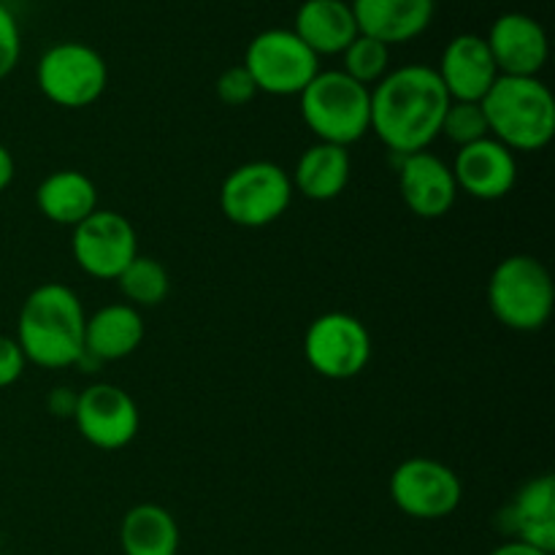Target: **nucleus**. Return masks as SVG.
<instances>
[{"label":"nucleus","instance_id":"nucleus-1","mask_svg":"<svg viewBox=\"0 0 555 555\" xmlns=\"http://www.w3.org/2000/svg\"><path fill=\"white\" fill-rule=\"evenodd\" d=\"M448 106L450 95L437 68L401 65L372 87V133L396 157L426 152L439 139Z\"/></svg>","mask_w":555,"mask_h":555},{"label":"nucleus","instance_id":"nucleus-2","mask_svg":"<svg viewBox=\"0 0 555 555\" xmlns=\"http://www.w3.org/2000/svg\"><path fill=\"white\" fill-rule=\"evenodd\" d=\"M87 312L81 298L60 282H43L27 293L16 320V345L27 363L49 369H68L85 356Z\"/></svg>","mask_w":555,"mask_h":555},{"label":"nucleus","instance_id":"nucleus-3","mask_svg":"<svg viewBox=\"0 0 555 555\" xmlns=\"http://www.w3.org/2000/svg\"><path fill=\"white\" fill-rule=\"evenodd\" d=\"M488 135L513 152H542L555 135V98L540 76H499L480 101Z\"/></svg>","mask_w":555,"mask_h":555},{"label":"nucleus","instance_id":"nucleus-4","mask_svg":"<svg viewBox=\"0 0 555 555\" xmlns=\"http://www.w3.org/2000/svg\"><path fill=\"white\" fill-rule=\"evenodd\" d=\"M301 119L325 144L347 146L372 133V87L358 85L345 70H318L298 95Z\"/></svg>","mask_w":555,"mask_h":555},{"label":"nucleus","instance_id":"nucleus-5","mask_svg":"<svg viewBox=\"0 0 555 555\" xmlns=\"http://www.w3.org/2000/svg\"><path fill=\"white\" fill-rule=\"evenodd\" d=\"M488 307L509 331L534 334L551 323L555 285L547 266L534 255H507L488 280Z\"/></svg>","mask_w":555,"mask_h":555},{"label":"nucleus","instance_id":"nucleus-6","mask_svg":"<svg viewBox=\"0 0 555 555\" xmlns=\"http://www.w3.org/2000/svg\"><path fill=\"white\" fill-rule=\"evenodd\" d=\"M291 173L271 160H249L233 168L220 184V211L238 228H266L291 206Z\"/></svg>","mask_w":555,"mask_h":555},{"label":"nucleus","instance_id":"nucleus-7","mask_svg":"<svg viewBox=\"0 0 555 555\" xmlns=\"http://www.w3.org/2000/svg\"><path fill=\"white\" fill-rule=\"evenodd\" d=\"M36 85L54 106L87 108L106 92L108 65L90 43L60 41L38 57Z\"/></svg>","mask_w":555,"mask_h":555},{"label":"nucleus","instance_id":"nucleus-8","mask_svg":"<svg viewBox=\"0 0 555 555\" xmlns=\"http://www.w3.org/2000/svg\"><path fill=\"white\" fill-rule=\"evenodd\" d=\"M242 65L258 92L291 98L301 95L304 87L318 76L320 57L291 27H269L247 43Z\"/></svg>","mask_w":555,"mask_h":555},{"label":"nucleus","instance_id":"nucleus-9","mask_svg":"<svg viewBox=\"0 0 555 555\" xmlns=\"http://www.w3.org/2000/svg\"><path fill=\"white\" fill-rule=\"evenodd\" d=\"M304 358L325 379H352L372 361V334L350 312H325L304 334Z\"/></svg>","mask_w":555,"mask_h":555},{"label":"nucleus","instance_id":"nucleus-10","mask_svg":"<svg viewBox=\"0 0 555 555\" xmlns=\"http://www.w3.org/2000/svg\"><path fill=\"white\" fill-rule=\"evenodd\" d=\"M388 491L396 507L415 520L450 518L464 499V486L455 469L426 455L401 461L390 475Z\"/></svg>","mask_w":555,"mask_h":555},{"label":"nucleus","instance_id":"nucleus-11","mask_svg":"<svg viewBox=\"0 0 555 555\" xmlns=\"http://www.w3.org/2000/svg\"><path fill=\"white\" fill-rule=\"evenodd\" d=\"M76 266L92 280H114L139 255V236L125 215L114 209L92 211L70 233Z\"/></svg>","mask_w":555,"mask_h":555},{"label":"nucleus","instance_id":"nucleus-12","mask_svg":"<svg viewBox=\"0 0 555 555\" xmlns=\"http://www.w3.org/2000/svg\"><path fill=\"white\" fill-rule=\"evenodd\" d=\"M70 421L85 442L98 450H122L135 439L141 426L139 406L128 390L112 383H92L79 390Z\"/></svg>","mask_w":555,"mask_h":555},{"label":"nucleus","instance_id":"nucleus-13","mask_svg":"<svg viewBox=\"0 0 555 555\" xmlns=\"http://www.w3.org/2000/svg\"><path fill=\"white\" fill-rule=\"evenodd\" d=\"M482 38L491 49L499 76H540L551 54L545 27L524 11L499 14Z\"/></svg>","mask_w":555,"mask_h":555},{"label":"nucleus","instance_id":"nucleus-14","mask_svg":"<svg viewBox=\"0 0 555 555\" xmlns=\"http://www.w3.org/2000/svg\"><path fill=\"white\" fill-rule=\"evenodd\" d=\"M450 168H453L459 193L477 201H502L518 184V157L491 135L461 146Z\"/></svg>","mask_w":555,"mask_h":555},{"label":"nucleus","instance_id":"nucleus-15","mask_svg":"<svg viewBox=\"0 0 555 555\" xmlns=\"http://www.w3.org/2000/svg\"><path fill=\"white\" fill-rule=\"evenodd\" d=\"M399 193L406 209L421 220H442L459 201L453 168L434 152L399 157Z\"/></svg>","mask_w":555,"mask_h":555},{"label":"nucleus","instance_id":"nucleus-16","mask_svg":"<svg viewBox=\"0 0 555 555\" xmlns=\"http://www.w3.org/2000/svg\"><path fill=\"white\" fill-rule=\"evenodd\" d=\"M437 76L442 79L450 101L480 103L499 79V68L486 38L477 33H461L442 49Z\"/></svg>","mask_w":555,"mask_h":555},{"label":"nucleus","instance_id":"nucleus-17","mask_svg":"<svg viewBox=\"0 0 555 555\" xmlns=\"http://www.w3.org/2000/svg\"><path fill=\"white\" fill-rule=\"evenodd\" d=\"M502 531L509 540L537 547L542 553L555 551V480L553 475L531 477L520 486L513 502L499 515Z\"/></svg>","mask_w":555,"mask_h":555},{"label":"nucleus","instance_id":"nucleus-18","mask_svg":"<svg viewBox=\"0 0 555 555\" xmlns=\"http://www.w3.org/2000/svg\"><path fill=\"white\" fill-rule=\"evenodd\" d=\"M358 33L385 47L415 41L431 27L437 0H350Z\"/></svg>","mask_w":555,"mask_h":555},{"label":"nucleus","instance_id":"nucleus-19","mask_svg":"<svg viewBox=\"0 0 555 555\" xmlns=\"http://www.w3.org/2000/svg\"><path fill=\"white\" fill-rule=\"evenodd\" d=\"M146 334L141 309L130 304H108L92 312L85 323V356L95 363L122 361L133 356Z\"/></svg>","mask_w":555,"mask_h":555},{"label":"nucleus","instance_id":"nucleus-20","mask_svg":"<svg viewBox=\"0 0 555 555\" xmlns=\"http://www.w3.org/2000/svg\"><path fill=\"white\" fill-rule=\"evenodd\" d=\"M291 30L318 57H336L358 36L350 0H304L298 5Z\"/></svg>","mask_w":555,"mask_h":555},{"label":"nucleus","instance_id":"nucleus-21","mask_svg":"<svg viewBox=\"0 0 555 555\" xmlns=\"http://www.w3.org/2000/svg\"><path fill=\"white\" fill-rule=\"evenodd\" d=\"M350 173L352 157L347 146L314 141L298 157L291 182L293 190H298L304 198L325 204V201H334L345 193L347 184H350Z\"/></svg>","mask_w":555,"mask_h":555},{"label":"nucleus","instance_id":"nucleus-22","mask_svg":"<svg viewBox=\"0 0 555 555\" xmlns=\"http://www.w3.org/2000/svg\"><path fill=\"white\" fill-rule=\"evenodd\" d=\"M36 206L49 222L76 228L81 220L98 211V188L85 171L60 168L49 173L36 190Z\"/></svg>","mask_w":555,"mask_h":555},{"label":"nucleus","instance_id":"nucleus-23","mask_svg":"<svg viewBox=\"0 0 555 555\" xmlns=\"http://www.w3.org/2000/svg\"><path fill=\"white\" fill-rule=\"evenodd\" d=\"M119 547L125 555H177V518L160 504H135L119 524Z\"/></svg>","mask_w":555,"mask_h":555},{"label":"nucleus","instance_id":"nucleus-24","mask_svg":"<svg viewBox=\"0 0 555 555\" xmlns=\"http://www.w3.org/2000/svg\"><path fill=\"white\" fill-rule=\"evenodd\" d=\"M117 285L125 304H130L135 309H152L160 307L168 298V293H171V276H168L166 266L160 260L139 253L130 260L128 269L117 276Z\"/></svg>","mask_w":555,"mask_h":555},{"label":"nucleus","instance_id":"nucleus-25","mask_svg":"<svg viewBox=\"0 0 555 555\" xmlns=\"http://www.w3.org/2000/svg\"><path fill=\"white\" fill-rule=\"evenodd\" d=\"M341 70L358 85L374 87L390 70V47H385L377 38H369L358 33L350 47L341 52Z\"/></svg>","mask_w":555,"mask_h":555},{"label":"nucleus","instance_id":"nucleus-26","mask_svg":"<svg viewBox=\"0 0 555 555\" xmlns=\"http://www.w3.org/2000/svg\"><path fill=\"white\" fill-rule=\"evenodd\" d=\"M439 135H444L448 141H453L455 146H469L475 141L488 139V119L482 112L480 103H461L450 101L448 112H444L442 130Z\"/></svg>","mask_w":555,"mask_h":555},{"label":"nucleus","instance_id":"nucleus-27","mask_svg":"<svg viewBox=\"0 0 555 555\" xmlns=\"http://www.w3.org/2000/svg\"><path fill=\"white\" fill-rule=\"evenodd\" d=\"M215 90H217V98H220L225 106H233V108L247 106V103L258 95V87H255L253 76L247 74L244 65H233V68L222 70Z\"/></svg>","mask_w":555,"mask_h":555},{"label":"nucleus","instance_id":"nucleus-28","mask_svg":"<svg viewBox=\"0 0 555 555\" xmlns=\"http://www.w3.org/2000/svg\"><path fill=\"white\" fill-rule=\"evenodd\" d=\"M22 57V33L14 11L0 5V81L14 74Z\"/></svg>","mask_w":555,"mask_h":555},{"label":"nucleus","instance_id":"nucleus-29","mask_svg":"<svg viewBox=\"0 0 555 555\" xmlns=\"http://www.w3.org/2000/svg\"><path fill=\"white\" fill-rule=\"evenodd\" d=\"M27 358L14 336L0 334V388H11L25 374Z\"/></svg>","mask_w":555,"mask_h":555},{"label":"nucleus","instance_id":"nucleus-30","mask_svg":"<svg viewBox=\"0 0 555 555\" xmlns=\"http://www.w3.org/2000/svg\"><path fill=\"white\" fill-rule=\"evenodd\" d=\"M76 401H79V390L74 388H54L47 396V410L54 417H74Z\"/></svg>","mask_w":555,"mask_h":555},{"label":"nucleus","instance_id":"nucleus-31","mask_svg":"<svg viewBox=\"0 0 555 555\" xmlns=\"http://www.w3.org/2000/svg\"><path fill=\"white\" fill-rule=\"evenodd\" d=\"M14 173H16V163L14 155L9 152V146L0 144V193L14 182Z\"/></svg>","mask_w":555,"mask_h":555},{"label":"nucleus","instance_id":"nucleus-32","mask_svg":"<svg viewBox=\"0 0 555 555\" xmlns=\"http://www.w3.org/2000/svg\"><path fill=\"white\" fill-rule=\"evenodd\" d=\"M491 555H551V553H542L537 551V547L524 545V542L518 540H507L504 545H499L496 551H491Z\"/></svg>","mask_w":555,"mask_h":555},{"label":"nucleus","instance_id":"nucleus-33","mask_svg":"<svg viewBox=\"0 0 555 555\" xmlns=\"http://www.w3.org/2000/svg\"><path fill=\"white\" fill-rule=\"evenodd\" d=\"M0 5H5V0H0Z\"/></svg>","mask_w":555,"mask_h":555}]
</instances>
